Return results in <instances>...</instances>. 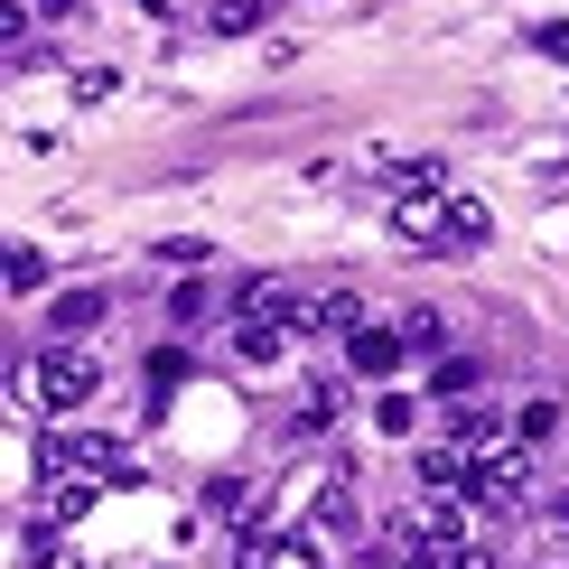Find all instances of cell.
<instances>
[{
    "label": "cell",
    "instance_id": "obj_1",
    "mask_svg": "<svg viewBox=\"0 0 569 569\" xmlns=\"http://www.w3.org/2000/svg\"><path fill=\"white\" fill-rule=\"evenodd\" d=\"M93 392H103V365L84 346H47L19 365V401H38V411H84Z\"/></svg>",
    "mask_w": 569,
    "mask_h": 569
},
{
    "label": "cell",
    "instance_id": "obj_2",
    "mask_svg": "<svg viewBox=\"0 0 569 569\" xmlns=\"http://www.w3.org/2000/svg\"><path fill=\"white\" fill-rule=\"evenodd\" d=\"M308 308H318V299H308L290 271H252V280H233V318H271V327H299V337H308Z\"/></svg>",
    "mask_w": 569,
    "mask_h": 569
},
{
    "label": "cell",
    "instance_id": "obj_3",
    "mask_svg": "<svg viewBox=\"0 0 569 569\" xmlns=\"http://www.w3.org/2000/svg\"><path fill=\"white\" fill-rule=\"evenodd\" d=\"M392 233L401 243H448V187H392Z\"/></svg>",
    "mask_w": 569,
    "mask_h": 569
},
{
    "label": "cell",
    "instance_id": "obj_4",
    "mask_svg": "<svg viewBox=\"0 0 569 569\" xmlns=\"http://www.w3.org/2000/svg\"><path fill=\"white\" fill-rule=\"evenodd\" d=\"M299 346V327H271V318H233V365L243 373H280Z\"/></svg>",
    "mask_w": 569,
    "mask_h": 569
},
{
    "label": "cell",
    "instance_id": "obj_5",
    "mask_svg": "<svg viewBox=\"0 0 569 569\" xmlns=\"http://www.w3.org/2000/svg\"><path fill=\"white\" fill-rule=\"evenodd\" d=\"M532 495V448H495V458H477V505H523Z\"/></svg>",
    "mask_w": 569,
    "mask_h": 569
},
{
    "label": "cell",
    "instance_id": "obj_6",
    "mask_svg": "<svg viewBox=\"0 0 569 569\" xmlns=\"http://www.w3.org/2000/svg\"><path fill=\"white\" fill-rule=\"evenodd\" d=\"M401 355H411V337H401V327H355V337H346V365L355 373H365V383H392V373H401Z\"/></svg>",
    "mask_w": 569,
    "mask_h": 569
},
{
    "label": "cell",
    "instance_id": "obj_7",
    "mask_svg": "<svg viewBox=\"0 0 569 569\" xmlns=\"http://www.w3.org/2000/svg\"><path fill=\"white\" fill-rule=\"evenodd\" d=\"M448 448H467V458H495V448H513V411L458 401V411H448Z\"/></svg>",
    "mask_w": 569,
    "mask_h": 569
},
{
    "label": "cell",
    "instance_id": "obj_8",
    "mask_svg": "<svg viewBox=\"0 0 569 569\" xmlns=\"http://www.w3.org/2000/svg\"><path fill=\"white\" fill-rule=\"evenodd\" d=\"M103 290H57V299H47V337H57V346H76V337H93V327H103Z\"/></svg>",
    "mask_w": 569,
    "mask_h": 569
},
{
    "label": "cell",
    "instance_id": "obj_9",
    "mask_svg": "<svg viewBox=\"0 0 569 569\" xmlns=\"http://www.w3.org/2000/svg\"><path fill=\"white\" fill-rule=\"evenodd\" d=\"M365 327V299L355 290H318V308H308V337H355Z\"/></svg>",
    "mask_w": 569,
    "mask_h": 569
},
{
    "label": "cell",
    "instance_id": "obj_10",
    "mask_svg": "<svg viewBox=\"0 0 569 569\" xmlns=\"http://www.w3.org/2000/svg\"><path fill=\"white\" fill-rule=\"evenodd\" d=\"M290 430H299V439L337 430V383H299V401H290Z\"/></svg>",
    "mask_w": 569,
    "mask_h": 569
},
{
    "label": "cell",
    "instance_id": "obj_11",
    "mask_svg": "<svg viewBox=\"0 0 569 569\" xmlns=\"http://www.w3.org/2000/svg\"><path fill=\"white\" fill-rule=\"evenodd\" d=\"M486 233H495V216H486L477 197H448V243H458V252H477Z\"/></svg>",
    "mask_w": 569,
    "mask_h": 569
},
{
    "label": "cell",
    "instance_id": "obj_12",
    "mask_svg": "<svg viewBox=\"0 0 569 569\" xmlns=\"http://www.w3.org/2000/svg\"><path fill=\"white\" fill-rule=\"evenodd\" d=\"M401 337H411V355H448V318H439V308H401Z\"/></svg>",
    "mask_w": 569,
    "mask_h": 569
},
{
    "label": "cell",
    "instance_id": "obj_13",
    "mask_svg": "<svg viewBox=\"0 0 569 569\" xmlns=\"http://www.w3.org/2000/svg\"><path fill=\"white\" fill-rule=\"evenodd\" d=\"M262 10H271V0H206V29H216V38H243V29H262Z\"/></svg>",
    "mask_w": 569,
    "mask_h": 569
},
{
    "label": "cell",
    "instance_id": "obj_14",
    "mask_svg": "<svg viewBox=\"0 0 569 569\" xmlns=\"http://www.w3.org/2000/svg\"><path fill=\"white\" fill-rule=\"evenodd\" d=\"M477 383H486L477 355H439V373H430V392H439V401H458V392H477Z\"/></svg>",
    "mask_w": 569,
    "mask_h": 569
},
{
    "label": "cell",
    "instance_id": "obj_15",
    "mask_svg": "<svg viewBox=\"0 0 569 569\" xmlns=\"http://www.w3.org/2000/svg\"><path fill=\"white\" fill-rule=\"evenodd\" d=\"M150 262H169V271H197V262H216V243H206V233H169V243H150Z\"/></svg>",
    "mask_w": 569,
    "mask_h": 569
},
{
    "label": "cell",
    "instance_id": "obj_16",
    "mask_svg": "<svg viewBox=\"0 0 569 569\" xmlns=\"http://www.w3.org/2000/svg\"><path fill=\"white\" fill-rule=\"evenodd\" d=\"M373 430H383V439H411V430H420V401H411V392H383V401H373Z\"/></svg>",
    "mask_w": 569,
    "mask_h": 569
},
{
    "label": "cell",
    "instance_id": "obj_17",
    "mask_svg": "<svg viewBox=\"0 0 569 569\" xmlns=\"http://www.w3.org/2000/svg\"><path fill=\"white\" fill-rule=\"evenodd\" d=\"M551 430H560V401H541V392H532L523 411H513V439H523V448H541Z\"/></svg>",
    "mask_w": 569,
    "mask_h": 569
},
{
    "label": "cell",
    "instance_id": "obj_18",
    "mask_svg": "<svg viewBox=\"0 0 569 569\" xmlns=\"http://www.w3.org/2000/svg\"><path fill=\"white\" fill-rule=\"evenodd\" d=\"M10 290H19V299L47 290V252H38V243H10Z\"/></svg>",
    "mask_w": 569,
    "mask_h": 569
},
{
    "label": "cell",
    "instance_id": "obj_19",
    "mask_svg": "<svg viewBox=\"0 0 569 569\" xmlns=\"http://www.w3.org/2000/svg\"><path fill=\"white\" fill-rule=\"evenodd\" d=\"M66 93H76V103H112V93H122V76H112V66H84Z\"/></svg>",
    "mask_w": 569,
    "mask_h": 569
},
{
    "label": "cell",
    "instance_id": "obj_20",
    "mask_svg": "<svg viewBox=\"0 0 569 569\" xmlns=\"http://www.w3.org/2000/svg\"><path fill=\"white\" fill-rule=\"evenodd\" d=\"M523 47H541L551 66H569V19H541V29H523Z\"/></svg>",
    "mask_w": 569,
    "mask_h": 569
},
{
    "label": "cell",
    "instance_id": "obj_21",
    "mask_svg": "<svg viewBox=\"0 0 569 569\" xmlns=\"http://www.w3.org/2000/svg\"><path fill=\"white\" fill-rule=\"evenodd\" d=\"M299 10H355V0H299Z\"/></svg>",
    "mask_w": 569,
    "mask_h": 569
}]
</instances>
